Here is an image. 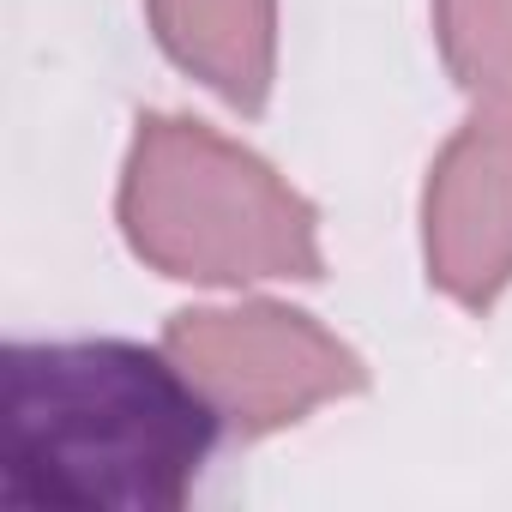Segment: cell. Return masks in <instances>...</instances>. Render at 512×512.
Instances as JSON below:
<instances>
[{
	"label": "cell",
	"mask_w": 512,
	"mask_h": 512,
	"mask_svg": "<svg viewBox=\"0 0 512 512\" xmlns=\"http://www.w3.org/2000/svg\"><path fill=\"white\" fill-rule=\"evenodd\" d=\"M223 422L157 344L55 338L0 362V488L31 512H169Z\"/></svg>",
	"instance_id": "6da1fadb"
},
{
	"label": "cell",
	"mask_w": 512,
	"mask_h": 512,
	"mask_svg": "<svg viewBox=\"0 0 512 512\" xmlns=\"http://www.w3.org/2000/svg\"><path fill=\"white\" fill-rule=\"evenodd\" d=\"M139 260L199 290L314 284L326 272L320 211L241 139L193 115H145L115 193Z\"/></svg>",
	"instance_id": "7a4b0ae2"
},
{
	"label": "cell",
	"mask_w": 512,
	"mask_h": 512,
	"mask_svg": "<svg viewBox=\"0 0 512 512\" xmlns=\"http://www.w3.org/2000/svg\"><path fill=\"white\" fill-rule=\"evenodd\" d=\"M163 350L217 410L223 434L241 440L296 428L302 416L368 386V362L332 326L272 296L181 308L163 326Z\"/></svg>",
	"instance_id": "3957f363"
},
{
	"label": "cell",
	"mask_w": 512,
	"mask_h": 512,
	"mask_svg": "<svg viewBox=\"0 0 512 512\" xmlns=\"http://www.w3.org/2000/svg\"><path fill=\"white\" fill-rule=\"evenodd\" d=\"M422 266L458 308L512 290V85L482 91L422 181Z\"/></svg>",
	"instance_id": "277c9868"
},
{
	"label": "cell",
	"mask_w": 512,
	"mask_h": 512,
	"mask_svg": "<svg viewBox=\"0 0 512 512\" xmlns=\"http://www.w3.org/2000/svg\"><path fill=\"white\" fill-rule=\"evenodd\" d=\"M157 49L241 115L278 85V0H145Z\"/></svg>",
	"instance_id": "5b68a950"
},
{
	"label": "cell",
	"mask_w": 512,
	"mask_h": 512,
	"mask_svg": "<svg viewBox=\"0 0 512 512\" xmlns=\"http://www.w3.org/2000/svg\"><path fill=\"white\" fill-rule=\"evenodd\" d=\"M434 49L470 97L512 85V0H434Z\"/></svg>",
	"instance_id": "8992f818"
}]
</instances>
